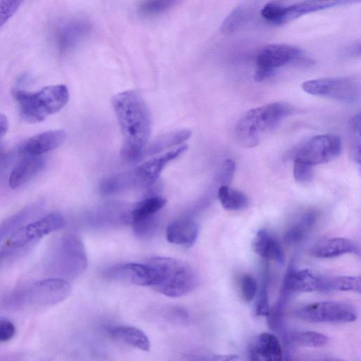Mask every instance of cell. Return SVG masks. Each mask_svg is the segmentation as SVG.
Wrapping results in <instances>:
<instances>
[{"label": "cell", "instance_id": "obj_29", "mask_svg": "<svg viewBox=\"0 0 361 361\" xmlns=\"http://www.w3.org/2000/svg\"><path fill=\"white\" fill-rule=\"evenodd\" d=\"M360 114L354 115L347 124V140L351 159L360 163Z\"/></svg>", "mask_w": 361, "mask_h": 361}, {"label": "cell", "instance_id": "obj_9", "mask_svg": "<svg viewBox=\"0 0 361 361\" xmlns=\"http://www.w3.org/2000/svg\"><path fill=\"white\" fill-rule=\"evenodd\" d=\"M63 216L58 212H51L44 217L30 223L10 237L8 246L20 247L30 241L61 229L65 226Z\"/></svg>", "mask_w": 361, "mask_h": 361}, {"label": "cell", "instance_id": "obj_20", "mask_svg": "<svg viewBox=\"0 0 361 361\" xmlns=\"http://www.w3.org/2000/svg\"><path fill=\"white\" fill-rule=\"evenodd\" d=\"M253 251L263 258L284 262L283 251L274 236L267 229H260L252 240Z\"/></svg>", "mask_w": 361, "mask_h": 361}, {"label": "cell", "instance_id": "obj_46", "mask_svg": "<svg viewBox=\"0 0 361 361\" xmlns=\"http://www.w3.org/2000/svg\"><path fill=\"white\" fill-rule=\"evenodd\" d=\"M248 360L249 361H262L255 352L253 346L250 347L248 352Z\"/></svg>", "mask_w": 361, "mask_h": 361}, {"label": "cell", "instance_id": "obj_31", "mask_svg": "<svg viewBox=\"0 0 361 361\" xmlns=\"http://www.w3.org/2000/svg\"><path fill=\"white\" fill-rule=\"evenodd\" d=\"M248 17V9L244 6L235 8L226 17L221 26V31L225 35L236 32L246 22Z\"/></svg>", "mask_w": 361, "mask_h": 361}, {"label": "cell", "instance_id": "obj_44", "mask_svg": "<svg viewBox=\"0 0 361 361\" xmlns=\"http://www.w3.org/2000/svg\"><path fill=\"white\" fill-rule=\"evenodd\" d=\"M16 332L15 326L8 319L0 317V342L9 341Z\"/></svg>", "mask_w": 361, "mask_h": 361}, {"label": "cell", "instance_id": "obj_7", "mask_svg": "<svg viewBox=\"0 0 361 361\" xmlns=\"http://www.w3.org/2000/svg\"><path fill=\"white\" fill-rule=\"evenodd\" d=\"M302 89L307 94L351 103L360 97V85L347 77H329L307 80Z\"/></svg>", "mask_w": 361, "mask_h": 361}, {"label": "cell", "instance_id": "obj_13", "mask_svg": "<svg viewBox=\"0 0 361 361\" xmlns=\"http://www.w3.org/2000/svg\"><path fill=\"white\" fill-rule=\"evenodd\" d=\"M301 50L286 44H272L262 47L257 54V68L274 73L276 68L283 66L297 59Z\"/></svg>", "mask_w": 361, "mask_h": 361}, {"label": "cell", "instance_id": "obj_26", "mask_svg": "<svg viewBox=\"0 0 361 361\" xmlns=\"http://www.w3.org/2000/svg\"><path fill=\"white\" fill-rule=\"evenodd\" d=\"M36 206L24 208L0 223V243L25 226L26 222L36 212Z\"/></svg>", "mask_w": 361, "mask_h": 361}, {"label": "cell", "instance_id": "obj_2", "mask_svg": "<svg viewBox=\"0 0 361 361\" xmlns=\"http://www.w3.org/2000/svg\"><path fill=\"white\" fill-rule=\"evenodd\" d=\"M294 112L289 104L271 102L252 109L238 121L235 128L238 142L247 148L255 147L267 133Z\"/></svg>", "mask_w": 361, "mask_h": 361}, {"label": "cell", "instance_id": "obj_23", "mask_svg": "<svg viewBox=\"0 0 361 361\" xmlns=\"http://www.w3.org/2000/svg\"><path fill=\"white\" fill-rule=\"evenodd\" d=\"M253 348L262 361H283L281 343L272 333L259 334Z\"/></svg>", "mask_w": 361, "mask_h": 361}, {"label": "cell", "instance_id": "obj_6", "mask_svg": "<svg viewBox=\"0 0 361 361\" xmlns=\"http://www.w3.org/2000/svg\"><path fill=\"white\" fill-rule=\"evenodd\" d=\"M299 319L314 323H345L356 320L357 312L351 305L338 301H321L303 305L294 312Z\"/></svg>", "mask_w": 361, "mask_h": 361}, {"label": "cell", "instance_id": "obj_41", "mask_svg": "<svg viewBox=\"0 0 361 361\" xmlns=\"http://www.w3.org/2000/svg\"><path fill=\"white\" fill-rule=\"evenodd\" d=\"M22 1H0V27L18 10Z\"/></svg>", "mask_w": 361, "mask_h": 361}, {"label": "cell", "instance_id": "obj_1", "mask_svg": "<svg viewBox=\"0 0 361 361\" xmlns=\"http://www.w3.org/2000/svg\"><path fill=\"white\" fill-rule=\"evenodd\" d=\"M111 103L123 135L121 157L127 162H135L145 153L151 133L152 118L148 106L135 90L116 94Z\"/></svg>", "mask_w": 361, "mask_h": 361}, {"label": "cell", "instance_id": "obj_47", "mask_svg": "<svg viewBox=\"0 0 361 361\" xmlns=\"http://www.w3.org/2000/svg\"><path fill=\"white\" fill-rule=\"evenodd\" d=\"M314 361H347L343 359L336 358V357H323L317 359Z\"/></svg>", "mask_w": 361, "mask_h": 361}, {"label": "cell", "instance_id": "obj_28", "mask_svg": "<svg viewBox=\"0 0 361 361\" xmlns=\"http://www.w3.org/2000/svg\"><path fill=\"white\" fill-rule=\"evenodd\" d=\"M218 199L222 207L228 211L243 210L248 206V199L244 193L226 185L219 188Z\"/></svg>", "mask_w": 361, "mask_h": 361}, {"label": "cell", "instance_id": "obj_4", "mask_svg": "<svg viewBox=\"0 0 361 361\" xmlns=\"http://www.w3.org/2000/svg\"><path fill=\"white\" fill-rule=\"evenodd\" d=\"M21 118L27 123H37L62 109L69 99L66 85H49L35 92L13 91Z\"/></svg>", "mask_w": 361, "mask_h": 361}, {"label": "cell", "instance_id": "obj_25", "mask_svg": "<svg viewBox=\"0 0 361 361\" xmlns=\"http://www.w3.org/2000/svg\"><path fill=\"white\" fill-rule=\"evenodd\" d=\"M191 134L190 130L181 129L161 135L150 143L147 147L145 153L149 156L157 154L183 143L190 137Z\"/></svg>", "mask_w": 361, "mask_h": 361}, {"label": "cell", "instance_id": "obj_45", "mask_svg": "<svg viewBox=\"0 0 361 361\" xmlns=\"http://www.w3.org/2000/svg\"><path fill=\"white\" fill-rule=\"evenodd\" d=\"M8 129V121L7 117L0 114V140L5 135Z\"/></svg>", "mask_w": 361, "mask_h": 361}, {"label": "cell", "instance_id": "obj_36", "mask_svg": "<svg viewBox=\"0 0 361 361\" xmlns=\"http://www.w3.org/2000/svg\"><path fill=\"white\" fill-rule=\"evenodd\" d=\"M238 289L241 298L246 302L253 300L257 293V283L250 274H244L238 281Z\"/></svg>", "mask_w": 361, "mask_h": 361}, {"label": "cell", "instance_id": "obj_34", "mask_svg": "<svg viewBox=\"0 0 361 361\" xmlns=\"http://www.w3.org/2000/svg\"><path fill=\"white\" fill-rule=\"evenodd\" d=\"M134 234L140 238H147L152 235L158 226L156 215L140 219L132 224Z\"/></svg>", "mask_w": 361, "mask_h": 361}, {"label": "cell", "instance_id": "obj_15", "mask_svg": "<svg viewBox=\"0 0 361 361\" xmlns=\"http://www.w3.org/2000/svg\"><path fill=\"white\" fill-rule=\"evenodd\" d=\"M66 138L63 130L45 131L23 141L19 146V154L23 157L41 156L59 147Z\"/></svg>", "mask_w": 361, "mask_h": 361}, {"label": "cell", "instance_id": "obj_3", "mask_svg": "<svg viewBox=\"0 0 361 361\" xmlns=\"http://www.w3.org/2000/svg\"><path fill=\"white\" fill-rule=\"evenodd\" d=\"M152 268L156 291L166 296L177 298L194 290L199 279L188 263L173 257H155L146 262Z\"/></svg>", "mask_w": 361, "mask_h": 361}, {"label": "cell", "instance_id": "obj_18", "mask_svg": "<svg viewBox=\"0 0 361 361\" xmlns=\"http://www.w3.org/2000/svg\"><path fill=\"white\" fill-rule=\"evenodd\" d=\"M350 1H305L283 6L280 25L289 23L303 15L347 4Z\"/></svg>", "mask_w": 361, "mask_h": 361}, {"label": "cell", "instance_id": "obj_38", "mask_svg": "<svg viewBox=\"0 0 361 361\" xmlns=\"http://www.w3.org/2000/svg\"><path fill=\"white\" fill-rule=\"evenodd\" d=\"M311 165L299 159H295L293 165V176L300 183L311 181L313 178V169Z\"/></svg>", "mask_w": 361, "mask_h": 361}, {"label": "cell", "instance_id": "obj_35", "mask_svg": "<svg viewBox=\"0 0 361 361\" xmlns=\"http://www.w3.org/2000/svg\"><path fill=\"white\" fill-rule=\"evenodd\" d=\"M176 3L175 1L169 0L143 1L139 5L138 11L145 16H156L169 10Z\"/></svg>", "mask_w": 361, "mask_h": 361}, {"label": "cell", "instance_id": "obj_32", "mask_svg": "<svg viewBox=\"0 0 361 361\" xmlns=\"http://www.w3.org/2000/svg\"><path fill=\"white\" fill-rule=\"evenodd\" d=\"M332 290L360 293V276H339L327 279V292Z\"/></svg>", "mask_w": 361, "mask_h": 361}, {"label": "cell", "instance_id": "obj_12", "mask_svg": "<svg viewBox=\"0 0 361 361\" xmlns=\"http://www.w3.org/2000/svg\"><path fill=\"white\" fill-rule=\"evenodd\" d=\"M327 278L310 269L295 270L289 267L284 277L281 290L291 295L293 293H327Z\"/></svg>", "mask_w": 361, "mask_h": 361}, {"label": "cell", "instance_id": "obj_10", "mask_svg": "<svg viewBox=\"0 0 361 361\" xmlns=\"http://www.w3.org/2000/svg\"><path fill=\"white\" fill-rule=\"evenodd\" d=\"M188 146L182 145L157 155L142 163L132 171L135 187L148 188L155 183L161 171L171 161L187 150Z\"/></svg>", "mask_w": 361, "mask_h": 361}, {"label": "cell", "instance_id": "obj_37", "mask_svg": "<svg viewBox=\"0 0 361 361\" xmlns=\"http://www.w3.org/2000/svg\"><path fill=\"white\" fill-rule=\"evenodd\" d=\"M283 6L284 4L281 1H269L262 7L261 15L268 22L279 25L283 16Z\"/></svg>", "mask_w": 361, "mask_h": 361}, {"label": "cell", "instance_id": "obj_27", "mask_svg": "<svg viewBox=\"0 0 361 361\" xmlns=\"http://www.w3.org/2000/svg\"><path fill=\"white\" fill-rule=\"evenodd\" d=\"M135 187L132 171L119 173L104 178L99 184V191L110 195Z\"/></svg>", "mask_w": 361, "mask_h": 361}, {"label": "cell", "instance_id": "obj_17", "mask_svg": "<svg viewBox=\"0 0 361 361\" xmlns=\"http://www.w3.org/2000/svg\"><path fill=\"white\" fill-rule=\"evenodd\" d=\"M199 233V226L192 219L185 218L176 220L166 228V237L173 244L192 246Z\"/></svg>", "mask_w": 361, "mask_h": 361}, {"label": "cell", "instance_id": "obj_30", "mask_svg": "<svg viewBox=\"0 0 361 361\" xmlns=\"http://www.w3.org/2000/svg\"><path fill=\"white\" fill-rule=\"evenodd\" d=\"M289 340L297 346L319 348L325 345L329 338L326 335L317 331H298L290 334Z\"/></svg>", "mask_w": 361, "mask_h": 361}, {"label": "cell", "instance_id": "obj_21", "mask_svg": "<svg viewBox=\"0 0 361 361\" xmlns=\"http://www.w3.org/2000/svg\"><path fill=\"white\" fill-rule=\"evenodd\" d=\"M356 251V245L352 240L331 238L316 243L311 249V254L317 258H332Z\"/></svg>", "mask_w": 361, "mask_h": 361}, {"label": "cell", "instance_id": "obj_22", "mask_svg": "<svg viewBox=\"0 0 361 361\" xmlns=\"http://www.w3.org/2000/svg\"><path fill=\"white\" fill-rule=\"evenodd\" d=\"M111 336L116 341L129 346L148 351L150 342L147 335L141 329L127 325H120L111 328Z\"/></svg>", "mask_w": 361, "mask_h": 361}, {"label": "cell", "instance_id": "obj_33", "mask_svg": "<svg viewBox=\"0 0 361 361\" xmlns=\"http://www.w3.org/2000/svg\"><path fill=\"white\" fill-rule=\"evenodd\" d=\"M289 298L281 293L276 302L270 307L267 317L269 326L274 331H279L282 329L285 307Z\"/></svg>", "mask_w": 361, "mask_h": 361}, {"label": "cell", "instance_id": "obj_14", "mask_svg": "<svg viewBox=\"0 0 361 361\" xmlns=\"http://www.w3.org/2000/svg\"><path fill=\"white\" fill-rule=\"evenodd\" d=\"M106 278L129 282L132 284L152 287L154 275L151 267L147 263H124L106 269L104 271Z\"/></svg>", "mask_w": 361, "mask_h": 361}, {"label": "cell", "instance_id": "obj_16", "mask_svg": "<svg viewBox=\"0 0 361 361\" xmlns=\"http://www.w3.org/2000/svg\"><path fill=\"white\" fill-rule=\"evenodd\" d=\"M44 159L41 156L24 157L9 176L10 188L16 189L30 181L44 169Z\"/></svg>", "mask_w": 361, "mask_h": 361}, {"label": "cell", "instance_id": "obj_5", "mask_svg": "<svg viewBox=\"0 0 361 361\" xmlns=\"http://www.w3.org/2000/svg\"><path fill=\"white\" fill-rule=\"evenodd\" d=\"M52 257L51 267L63 276L76 277L87 267L83 243L75 233H66L60 239Z\"/></svg>", "mask_w": 361, "mask_h": 361}, {"label": "cell", "instance_id": "obj_8", "mask_svg": "<svg viewBox=\"0 0 361 361\" xmlns=\"http://www.w3.org/2000/svg\"><path fill=\"white\" fill-rule=\"evenodd\" d=\"M342 149L340 137L327 133L313 136L297 149L295 159L301 160L312 166L329 162L338 157Z\"/></svg>", "mask_w": 361, "mask_h": 361}, {"label": "cell", "instance_id": "obj_40", "mask_svg": "<svg viewBox=\"0 0 361 361\" xmlns=\"http://www.w3.org/2000/svg\"><path fill=\"white\" fill-rule=\"evenodd\" d=\"M309 228L300 219V221L290 227L284 235V240L288 245H295L300 243L305 235Z\"/></svg>", "mask_w": 361, "mask_h": 361}, {"label": "cell", "instance_id": "obj_39", "mask_svg": "<svg viewBox=\"0 0 361 361\" xmlns=\"http://www.w3.org/2000/svg\"><path fill=\"white\" fill-rule=\"evenodd\" d=\"M270 310L268 294V283L264 280L259 292L257 293L255 314L257 316H267Z\"/></svg>", "mask_w": 361, "mask_h": 361}, {"label": "cell", "instance_id": "obj_43", "mask_svg": "<svg viewBox=\"0 0 361 361\" xmlns=\"http://www.w3.org/2000/svg\"><path fill=\"white\" fill-rule=\"evenodd\" d=\"M235 171V164L232 159H226L224 161L220 169V180L223 185H228L231 181Z\"/></svg>", "mask_w": 361, "mask_h": 361}, {"label": "cell", "instance_id": "obj_19", "mask_svg": "<svg viewBox=\"0 0 361 361\" xmlns=\"http://www.w3.org/2000/svg\"><path fill=\"white\" fill-rule=\"evenodd\" d=\"M90 27L86 22L71 20L63 23L56 30V40L61 51L67 50L75 44L88 32Z\"/></svg>", "mask_w": 361, "mask_h": 361}, {"label": "cell", "instance_id": "obj_42", "mask_svg": "<svg viewBox=\"0 0 361 361\" xmlns=\"http://www.w3.org/2000/svg\"><path fill=\"white\" fill-rule=\"evenodd\" d=\"M238 356L233 354L228 355H190L186 357V361H235Z\"/></svg>", "mask_w": 361, "mask_h": 361}, {"label": "cell", "instance_id": "obj_11", "mask_svg": "<svg viewBox=\"0 0 361 361\" xmlns=\"http://www.w3.org/2000/svg\"><path fill=\"white\" fill-rule=\"evenodd\" d=\"M71 290V285L66 279L49 278L35 283L29 289L27 297L32 305H52L65 300Z\"/></svg>", "mask_w": 361, "mask_h": 361}, {"label": "cell", "instance_id": "obj_48", "mask_svg": "<svg viewBox=\"0 0 361 361\" xmlns=\"http://www.w3.org/2000/svg\"><path fill=\"white\" fill-rule=\"evenodd\" d=\"M284 361H292L290 355L289 354L288 352L286 353V355H285V357H284Z\"/></svg>", "mask_w": 361, "mask_h": 361}, {"label": "cell", "instance_id": "obj_24", "mask_svg": "<svg viewBox=\"0 0 361 361\" xmlns=\"http://www.w3.org/2000/svg\"><path fill=\"white\" fill-rule=\"evenodd\" d=\"M166 203V199L159 196L147 197L136 203L132 209L122 215L124 222L132 224L145 217L155 215Z\"/></svg>", "mask_w": 361, "mask_h": 361}]
</instances>
